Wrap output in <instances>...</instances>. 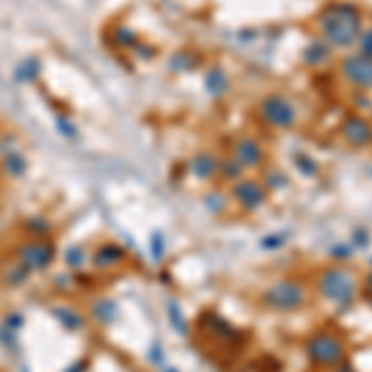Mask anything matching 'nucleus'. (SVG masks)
I'll use <instances>...</instances> for the list:
<instances>
[{"mask_svg":"<svg viewBox=\"0 0 372 372\" xmlns=\"http://www.w3.org/2000/svg\"><path fill=\"white\" fill-rule=\"evenodd\" d=\"M318 28L330 48H353L362 35V12L355 3L335 0L318 12Z\"/></svg>","mask_w":372,"mask_h":372,"instance_id":"1","label":"nucleus"},{"mask_svg":"<svg viewBox=\"0 0 372 372\" xmlns=\"http://www.w3.org/2000/svg\"><path fill=\"white\" fill-rule=\"evenodd\" d=\"M318 291L325 300L338 305L350 303L358 293V278L342 266H330L318 276Z\"/></svg>","mask_w":372,"mask_h":372,"instance_id":"2","label":"nucleus"},{"mask_svg":"<svg viewBox=\"0 0 372 372\" xmlns=\"http://www.w3.org/2000/svg\"><path fill=\"white\" fill-rule=\"evenodd\" d=\"M305 300H308V288L300 280H276L263 293L266 308L278 310V313H291V310L303 308Z\"/></svg>","mask_w":372,"mask_h":372,"instance_id":"3","label":"nucleus"},{"mask_svg":"<svg viewBox=\"0 0 372 372\" xmlns=\"http://www.w3.org/2000/svg\"><path fill=\"white\" fill-rule=\"evenodd\" d=\"M258 114L260 119L271 127V130L288 132L296 127L298 122V110L291 99L283 97V94H266V97L258 102Z\"/></svg>","mask_w":372,"mask_h":372,"instance_id":"4","label":"nucleus"},{"mask_svg":"<svg viewBox=\"0 0 372 372\" xmlns=\"http://www.w3.org/2000/svg\"><path fill=\"white\" fill-rule=\"evenodd\" d=\"M310 362L320 367H338L345 362V342L333 333H318L305 342Z\"/></svg>","mask_w":372,"mask_h":372,"instance_id":"5","label":"nucleus"},{"mask_svg":"<svg viewBox=\"0 0 372 372\" xmlns=\"http://www.w3.org/2000/svg\"><path fill=\"white\" fill-rule=\"evenodd\" d=\"M340 74L358 92H372V60L362 52H350L342 57Z\"/></svg>","mask_w":372,"mask_h":372,"instance_id":"6","label":"nucleus"},{"mask_svg":"<svg viewBox=\"0 0 372 372\" xmlns=\"http://www.w3.org/2000/svg\"><path fill=\"white\" fill-rule=\"evenodd\" d=\"M18 260L30 273L45 271L55 260V246L48 238H30V241L18 248Z\"/></svg>","mask_w":372,"mask_h":372,"instance_id":"7","label":"nucleus"},{"mask_svg":"<svg viewBox=\"0 0 372 372\" xmlns=\"http://www.w3.org/2000/svg\"><path fill=\"white\" fill-rule=\"evenodd\" d=\"M231 196L243 211H258L260 206H266L268 189L258 179H238L231 186Z\"/></svg>","mask_w":372,"mask_h":372,"instance_id":"8","label":"nucleus"},{"mask_svg":"<svg viewBox=\"0 0 372 372\" xmlns=\"http://www.w3.org/2000/svg\"><path fill=\"white\" fill-rule=\"evenodd\" d=\"M231 156L243 169H260L266 164V149L256 136H238L234 147H231Z\"/></svg>","mask_w":372,"mask_h":372,"instance_id":"9","label":"nucleus"},{"mask_svg":"<svg viewBox=\"0 0 372 372\" xmlns=\"http://www.w3.org/2000/svg\"><path fill=\"white\" fill-rule=\"evenodd\" d=\"M340 136L350 147L365 149L372 144V124L365 117H360V114H350V117L342 119Z\"/></svg>","mask_w":372,"mask_h":372,"instance_id":"10","label":"nucleus"},{"mask_svg":"<svg viewBox=\"0 0 372 372\" xmlns=\"http://www.w3.org/2000/svg\"><path fill=\"white\" fill-rule=\"evenodd\" d=\"M124 258H127V254H124V248L119 246V243H102V246L94 251L92 263L94 268L107 271V268H117L119 263H124Z\"/></svg>","mask_w":372,"mask_h":372,"instance_id":"11","label":"nucleus"},{"mask_svg":"<svg viewBox=\"0 0 372 372\" xmlns=\"http://www.w3.org/2000/svg\"><path fill=\"white\" fill-rule=\"evenodd\" d=\"M189 169H192V174L198 181H209L214 176H218V156L211 154V152H198L192 159V164H189Z\"/></svg>","mask_w":372,"mask_h":372,"instance_id":"12","label":"nucleus"},{"mask_svg":"<svg viewBox=\"0 0 372 372\" xmlns=\"http://www.w3.org/2000/svg\"><path fill=\"white\" fill-rule=\"evenodd\" d=\"M333 57V48L325 40H310L303 48V62L308 68H322Z\"/></svg>","mask_w":372,"mask_h":372,"instance_id":"13","label":"nucleus"},{"mask_svg":"<svg viewBox=\"0 0 372 372\" xmlns=\"http://www.w3.org/2000/svg\"><path fill=\"white\" fill-rule=\"evenodd\" d=\"M206 90H209L214 97L226 94V90H229V77H226V72H223L221 68L209 70V74H206Z\"/></svg>","mask_w":372,"mask_h":372,"instance_id":"14","label":"nucleus"},{"mask_svg":"<svg viewBox=\"0 0 372 372\" xmlns=\"http://www.w3.org/2000/svg\"><path fill=\"white\" fill-rule=\"evenodd\" d=\"M243 172H246V169H243L234 156H223V159H218V176H221V179L234 184V181L243 179Z\"/></svg>","mask_w":372,"mask_h":372,"instance_id":"15","label":"nucleus"},{"mask_svg":"<svg viewBox=\"0 0 372 372\" xmlns=\"http://www.w3.org/2000/svg\"><path fill=\"white\" fill-rule=\"evenodd\" d=\"M25 167H28V161H25V156L20 154V152H8L6 156H3V164H0V169H3V174H8V176H20V174H25Z\"/></svg>","mask_w":372,"mask_h":372,"instance_id":"16","label":"nucleus"},{"mask_svg":"<svg viewBox=\"0 0 372 372\" xmlns=\"http://www.w3.org/2000/svg\"><path fill=\"white\" fill-rule=\"evenodd\" d=\"M55 316H57V320H60L68 330H80V328H85V318H82L80 313H77V310L68 308V305H60V308H55Z\"/></svg>","mask_w":372,"mask_h":372,"instance_id":"17","label":"nucleus"},{"mask_svg":"<svg viewBox=\"0 0 372 372\" xmlns=\"http://www.w3.org/2000/svg\"><path fill=\"white\" fill-rule=\"evenodd\" d=\"M50 231H52V223L43 216H32L25 221V234L30 236V238H45Z\"/></svg>","mask_w":372,"mask_h":372,"instance_id":"18","label":"nucleus"},{"mask_svg":"<svg viewBox=\"0 0 372 372\" xmlns=\"http://www.w3.org/2000/svg\"><path fill=\"white\" fill-rule=\"evenodd\" d=\"M28 278H30V271H28L20 260L18 263H12V266L6 271V283L10 285V288H18V285H23Z\"/></svg>","mask_w":372,"mask_h":372,"instance_id":"19","label":"nucleus"},{"mask_svg":"<svg viewBox=\"0 0 372 372\" xmlns=\"http://www.w3.org/2000/svg\"><path fill=\"white\" fill-rule=\"evenodd\" d=\"M87 263V251L82 246H70L68 254H65V266L70 271H77V268H85Z\"/></svg>","mask_w":372,"mask_h":372,"instance_id":"20","label":"nucleus"},{"mask_svg":"<svg viewBox=\"0 0 372 372\" xmlns=\"http://www.w3.org/2000/svg\"><path fill=\"white\" fill-rule=\"evenodd\" d=\"M92 310H94V318H97L99 322H110L112 318L117 316V308H114L112 300H97Z\"/></svg>","mask_w":372,"mask_h":372,"instance_id":"21","label":"nucleus"},{"mask_svg":"<svg viewBox=\"0 0 372 372\" xmlns=\"http://www.w3.org/2000/svg\"><path fill=\"white\" fill-rule=\"evenodd\" d=\"M263 186H266V189H283V186H288V176H285L283 172L268 169L266 179H263Z\"/></svg>","mask_w":372,"mask_h":372,"instance_id":"22","label":"nucleus"},{"mask_svg":"<svg viewBox=\"0 0 372 372\" xmlns=\"http://www.w3.org/2000/svg\"><path fill=\"white\" fill-rule=\"evenodd\" d=\"M204 204H206V209L214 211V214H221V211L226 209V196L218 192H211L209 196L204 198Z\"/></svg>","mask_w":372,"mask_h":372,"instance_id":"23","label":"nucleus"},{"mask_svg":"<svg viewBox=\"0 0 372 372\" xmlns=\"http://www.w3.org/2000/svg\"><path fill=\"white\" fill-rule=\"evenodd\" d=\"M358 45H360L358 52H362V55H367V57H370V60H372V28H370V30L362 32V35H360Z\"/></svg>","mask_w":372,"mask_h":372,"instance_id":"24","label":"nucleus"},{"mask_svg":"<svg viewBox=\"0 0 372 372\" xmlns=\"http://www.w3.org/2000/svg\"><path fill=\"white\" fill-rule=\"evenodd\" d=\"M296 164H300V169H303L308 176H313V174H318V167H316V161L308 159L305 154H296Z\"/></svg>","mask_w":372,"mask_h":372,"instance_id":"25","label":"nucleus"},{"mask_svg":"<svg viewBox=\"0 0 372 372\" xmlns=\"http://www.w3.org/2000/svg\"><path fill=\"white\" fill-rule=\"evenodd\" d=\"M152 251H154V258L156 260L164 256V241H161V236H154V248H152Z\"/></svg>","mask_w":372,"mask_h":372,"instance_id":"26","label":"nucleus"},{"mask_svg":"<svg viewBox=\"0 0 372 372\" xmlns=\"http://www.w3.org/2000/svg\"><path fill=\"white\" fill-rule=\"evenodd\" d=\"M365 285H367V291L372 293V273H370V276H367V278H365Z\"/></svg>","mask_w":372,"mask_h":372,"instance_id":"27","label":"nucleus"},{"mask_svg":"<svg viewBox=\"0 0 372 372\" xmlns=\"http://www.w3.org/2000/svg\"><path fill=\"white\" fill-rule=\"evenodd\" d=\"M169 372H174V370H169Z\"/></svg>","mask_w":372,"mask_h":372,"instance_id":"28","label":"nucleus"}]
</instances>
